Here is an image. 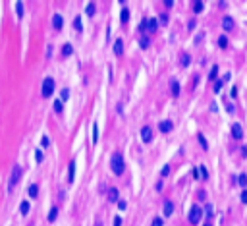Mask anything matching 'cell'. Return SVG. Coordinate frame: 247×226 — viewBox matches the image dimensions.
I'll return each instance as SVG.
<instances>
[{"mask_svg":"<svg viewBox=\"0 0 247 226\" xmlns=\"http://www.w3.org/2000/svg\"><path fill=\"white\" fill-rule=\"evenodd\" d=\"M72 52H73V47H72L70 43H66V44H64V49H62V56H70Z\"/></svg>","mask_w":247,"mask_h":226,"instance_id":"20","label":"cell"},{"mask_svg":"<svg viewBox=\"0 0 247 226\" xmlns=\"http://www.w3.org/2000/svg\"><path fill=\"white\" fill-rule=\"evenodd\" d=\"M193 10H195L197 14H199V12H203V2H201V0H197V2H195V6H193Z\"/></svg>","mask_w":247,"mask_h":226,"instance_id":"29","label":"cell"},{"mask_svg":"<svg viewBox=\"0 0 247 226\" xmlns=\"http://www.w3.org/2000/svg\"><path fill=\"white\" fill-rule=\"evenodd\" d=\"M56 214H58V209L52 207V209H50V213H48V220H50V222H52V220H56Z\"/></svg>","mask_w":247,"mask_h":226,"instance_id":"25","label":"cell"},{"mask_svg":"<svg viewBox=\"0 0 247 226\" xmlns=\"http://www.w3.org/2000/svg\"><path fill=\"white\" fill-rule=\"evenodd\" d=\"M207 214H209V217L212 214V207H210V205H207Z\"/></svg>","mask_w":247,"mask_h":226,"instance_id":"45","label":"cell"},{"mask_svg":"<svg viewBox=\"0 0 247 226\" xmlns=\"http://www.w3.org/2000/svg\"><path fill=\"white\" fill-rule=\"evenodd\" d=\"M241 201H243V203H247V189H243V191H241Z\"/></svg>","mask_w":247,"mask_h":226,"instance_id":"39","label":"cell"},{"mask_svg":"<svg viewBox=\"0 0 247 226\" xmlns=\"http://www.w3.org/2000/svg\"><path fill=\"white\" fill-rule=\"evenodd\" d=\"M118 209H120V211L126 209V201H118Z\"/></svg>","mask_w":247,"mask_h":226,"instance_id":"40","label":"cell"},{"mask_svg":"<svg viewBox=\"0 0 247 226\" xmlns=\"http://www.w3.org/2000/svg\"><path fill=\"white\" fill-rule=\"evenodd\" d=\"M108 201H118V189L116 187L108 189Z\"/></svg>","mask_w":247,"mask_h":226,"instance_id":"16","label":"cell"},{"mask_svg":"<svg viewBox=\"0 0 247 226\" xmlns=\"http://www.w3.org/2000/svg\"><path fill=\"white\" fill-rule=\"evenodd\" d=\"M239 184H241V186H245V184H247V176H245V174H241V176H239Z\"/></svg>","mask_w":247,"mask_h":226,"instance_id":"38","label":"cell"},{"mask_svg":"<svg viewBox=\"0 0 247 226\" xmlns=\"http://www.w3.org/2000/svg\"><path fill=\"white\" fill-rule=\"evenodd\" d=\"M120 19H122V23H128V21H129V10H128V8H124V10H122Z\"/></svg>","mask_w":247,"mask_h":226,"instance_id":"19","label":"cell"},{"mask_svg":"<svg viewBox=\"0 0 247 226\" xmlns=\"http://www.w3.org/2000/svg\"><path fill=\"white\" fill-rule=\"evenodd\" d=\"M27 193H29V197L35 199V197L39 195V186H37V184H31V186L27 187Z\"/></svg>","mask_w":247,"mask_h":226,"instance_id":"11","label":"cell"},{"mask_svg":"<svg viewBox=\"0 0 247 226\" xmlns=\"http://www.w3.org/2000/svg\"><path fill=\"white\" fill-rule=\"evenodd\" d=\"M19 178H21V166L16 164V166L12 168V176H10V184H8V187H10V189H14V186L19 182Z\"/></svg>","mask_w":247,"mask_h":226,"instance_id":"4","label":"cell"},{"mask_svg":"<svg viewBox=\"0 0 247 226\" xmlns=\"http://www.w3.org/2000/svg\"><path fill=\"white\" fill-rule=\"evenodd\" d=\"M110 168H112V172H114L116 176L124 174V168H126V164H124V157L120 153H114L112 155V159H110Z\"/></svg>","mask_w":247,"mask_h":226,"instance_id":"1","label":"cell"},{"mask_svg":"<svg viewBox=\"0 0 247 226\" xmlns=\"http://www.w3.org/2000/svg\"><path fill=\"white\" fill-rule=\"evenodd\" d=\"M41 93H43V97H50V95L54 93V80H52V77H47V80L43 81Z\"/></svg>","mask_w":247,"mask_h":226,"instance_id":"3","label":"cell"},{"mask_svg":"<svg viewBox=\"0 0 247 226\" xmlns=\"http://www.w3.org/2000/svg\"><path fill=\"white\" fill-rule=\"evenodd\" d=\"M218 47H220V49H226V47H228V39L224 37V35L218 39Z\"/></svg>","mask_w":247,"mask_h":226,"instance_id":"26","label":"cell"},{"mask_svg":"<svg viewBox=\"0 0 247 226\" xmlns=\"http://www.w3.org/2000/svg\"><path fill=\"white\" fill-rule=\"evenodd\" d=\"M98 141V126L97 124H93V143Z\"/></svg>","mask_w":247,"mask_h":226,"instance_id":"27","label":"cell"},{"mask_svg":"<svg viewBox=\"0 0 247 226\" xmlns=\"http://www.w3.org/2000/svg\"><path fill=\"white\" fill-rule=\"evenodd\" d=\"M179 64H182L184 68L189 66V54H187V52H182V54H179Z\"/></svg>","mask_w":247,"mask_h":226,"instance_id":"18","label":"cell"},{"mask_svg":"<svg viewBox=\"0 0 247 226\" xmlns=\"http://www.w3.org/2000/svg\"><path fill=\"white\" fill-rule=\"evenodd\" d=\"M54 110H56V112H62V110H64L62 100H56V103H54Z\"/></svg>","mask_w":247,"mask_h":226,"instance_id":"30","label":"cell"},{"mask_svg":"<svg viewBox=\"0 0 247 226\" xmlns=\"http://www.w3.org/2000/svg\"><path fill=\"white\" fill-rule=\"evenodd\" d=\"M164 6H168V8H172V6H174V2H172V0H164Z\"/></svg>","mask_w":247,"mask_h":226,"instance_id":"44","label":"cell"},{"mask_svg":"<svg viewBox=\"0 0 247 226\" xmlns=\"http://www.w3.org/2000/svg\"><path fill=\"white\" fill-rule=\"evenodd\" d=\"M35 159H37V162H43V153H41V151L35 153Z\"/></svg>","mask_w":247,"mask_h":226,"instance_id":"37","label":"cell"},{"mask_svg":"<svg viewBox=\"0 0 247 226\" xmlns=\"http://www.w3.org/2000/svg\"><path fill=\"white\" fill-rule=\"evenodd\" d=\"M114 226H122V218H120V217L114 218Z\"/></svg>","mask_w":247,"mask_h":226,"instance_id":"43","label":"cell"},{"mask_svg":"<svg viewBox=\"0 0 247 226\" xmlns=\"http://www.w3.org/2000/svg\"><path fill=\"white\" fill-rule=\"evenodd\" d=\"M16 8H18V18H23V2H16Z\"/></svg>","mask_w":247,"mask_h":226,"instance_id":"23","label":"cell"},{"mask_svg":"<svg viewBox=\"0 0 247 226\" xmlns=\"http://www.w3.org/2000/svg\"><path fill=\"white\" fill-rule=\"evenodd\" d=\"M222 29L224 31H232L234 29V19L232 18H224L222 19Z\"/></svg>","mask_w":247,"mask_h":226,"instance_id":"10","label":"cell"},{"mask_svg":"<svg viewBox=\"0 0 247 226\" xmlns=\"http://www.w3.org/2000/svg\"><path fill=\"white\" fill-rule=\"evenodd\" d=\"M73 27H75L77 31H79V33L83 31V25H81V18H79V16H77V18L73 19Z\"/></svg>","mask_w":247,"mask_h":226,"instance_id":"22","label":"cell"},{"mask_svg":"<svg viewBox=\"0 0 247 226\" xmlns=\"http://www.w3.org/2000/svg\"><path fill=\"white\" fill-rule=\"evenodd\" d=\"M68 95H70V91H68V89H64V91H62V100L68 99Z\"/></svg>","mask_w":247,"mask_h":226,"instance_id":"41","label":"cell"},{"mask_svg":"<svg viewBox=\"0 0 247 226\" xmlns=\"http://www.w3.org/2000/svg\"><path fill=\"white\" fill-rule=\"evenodd\" d=\"M199 172H201V178H209V174H207V168H205V166H201V168H199Z\"/></svg>","mask_w":247,"mask_h":226,"instance_id":"36","label":"cell"},{"mask_svg":"<svg viewBox=\"0 0 247 226\" xmlns=\"http://www.w3.org/2000/svg\"><path fill=\"white\" fill-rule=\"evenodd\" d=\"M222 83H224V80H216V83H214V93H218L220 89H222Z\"/></svg>","mask_w":247,"mask_h":226,"instance_id":"31","label":"cell"},{"mask_svg":"<svg viewBox=\"0 0 247 226\" xmlns=\"http://www.w3.org/2000/svg\"><path fill=\"white\" fill-rule=\"evenodd\" d=\"M41 145H43V147H48V145H50V139L47 137V135H43V139H41Z\"/></svg>","mask_w":247,"mask_h":226,"instance_id":"32","label":"cell"},{"mask_svg":"<svg viewBox=\"0 0 247 226\" xmlns=\"http://www.w3.org/2000/svg\"><path fill=\"white\" fill-rule=\"evenodd\" d=\"M232 135H234V139H241L243 137V130H241L239 124H234L232 126Z\"/></svg>","mask_w":247,"mask_h":226,"instance_id":"7","label":"cell"},{"mask_svg":"<svg viewBox=\"0 0 247 226\" xmlns=\"http://www.w3.org/2000/svg\"><path fill=\"white\" fill-rule=\"evenodd\" d=\"M170 89H172V95H174V97H178V95H179V83H178L176 80H172V81H170Z\"/></svg>","mask_w":247,"mask_h":226,"instance_id":"15","label":"cell"},{"mask_svg":"<svg viewBox=\"0 0 247 226\" xmlns=\"http://www.w3.org/2000/svg\"><path fill=\"white\" fill-rule=\"evenodd\" d=\"M156 27H159V21H156V19H153V18L143 19V21H141V25H139V29H141V31H145V29H147L149 33H154V31H156Z\"/></svg>","mask_w":247,"mask_h":226,"instance_id":"2","label":"cell"},{"mask_svg":"<svg viewBox=\"0 0 247 226\" xmlns=\"http://www.w3.org/2000/svg\"><path fill=\"white\" fill-rule=\"evenodd\" d=\"M201 217H203V211H201V207L193 205L191 211H189V222H191V224H199V222H201Z\"/></svg>","mask_w":247,"mask_h":226,"instance_id":"5","label":"cell"},{"mask_svg":"<svg viewBox=\"0 0 247 226\" xmlns=\"http://www.w3.org/2000/svg\"><path fill=\"white\" fill-rule=\"evenodd\" d=\"M199 141H201V147H203V149L207 151V149H209V143H207V139H205V135H203V133H199Z\"/></svg>","mask_w":247,"mask_h":226,"instance_id":"24","label":"cell"},{"mask_svg":"<svg viewBox=\"0 0 247 226\" xmlns=\"http://www.w3.org/2000/svg\"><path fill=\"white\" fill-rule=\"evenodd\" d=\"M159 19H160V23H162V25H166V23H168V18H166V16H160Z\"/></svg>","mask_w":247,"mask_h":226,"instance_id":"42","label":"cell"},{"mask_svg":"<svg viewBox=\"0 0 247 226\" xmlns=\"http://www.w3.org/2000/svg\"><path fill=\"white\" fill-rule=\"evenodd\" d=\"M62 25H64L62 16H60V14H54V16H52V27H54V29H62Z\"/></svg>","mask_w":247,"mask_h":226,"instance_id":"8","label":"cell"},{"mask_svg":"<svg viewBox=\"0 0 247 226\" xmlns=\"http://www.w3.org/2000/svg\"><path fill=\"white\" fill-rule=\"evenodd\" d=\"M141 139H143L145 143H149V141L153 139V130H151L149 126H145V128H141Z\"/></svg>","mask_w":247,"mask_h":226,"instance_id":"6","label":"cell"},{"mask_svg":"<svg viewBox=\"0 0 247 226\" xmlns=\"http://www.w3.org/2000/svg\"><path fill=\"white\" fill-rule=\"evenodd\" d=\"M172 128H174V124H172L170 120H164V122H160V124H159V130H160V131H164V133L172 131Z\"/></svg>","mask_w":247,"mask_h":226,"instance_id":"9","label":"cell"},{"mask_svg":"<svg viewBox=\"0 0 247 226\" xmlns=\"http://www.w3.org/2000/svg\"><path fill=\"white\" fill-rule=\"evenodd\" d=\"M114 52H116L118 56L124 52V41H122V39H116V43H114Z\"/></svg>","mask_w":247,"mask_h":226,"instance_id":"12","label":"cell"},{"mask_svg":"<svg viewBox=\"0 0 247 226\" xmlns=\"http://www.w3.org/2000/svg\"><path fill=\"white\" fill-rule=\"evenodd\" d=\"M216 74H218V66H212V70H210V80H214Z\"/></svg>","mask_w":247,"mask_h":226,"instance_id":"33","label":"cell"},{"mask_svg":"<svg viewBox=\"0 0 247 226\" xmlns=\"http://www.w3.org/2000/svg\"><path fill=\"white\" fill-rule=\"evenodd\" d=\"M139 44H141V49H147V47H149V39L143 35V37L139 39Z\"/></svg>","mask_w":247,"mask_h":226,"instance_id":"28","label":"cell"},{"mask_svg":"<svg viewBox=\"0 0 247 226\" xmlns=\"http://www.w3.org/2000/svg\"><path fill=\"white\" fill-rule=\"evenodd\" d=\"M203 226H212V224H210V220H209V222H205V224H203Z\"/></svg>","mask_w":247,"mask_h":226,"instance_id":"46","label":"cell"},{"mask_svg":"<svg viewBox=\"0 0 247 226\" xmlns=\"http://www.w3.org/2000/svg\"><path fill=\"white\" fill-rule=\"evenodd\" d=\"M29 209H31V205H29L27 201H21V203H19V213L23 214V217H25V214L29 213Z\"/></svg>","mask_w":247,"mask_h":226,"instance_id":"14","label":"cell"},{"mask_svg":"<svg viewBox=\"0 0 247 226\" xmlns=\"http://www.w3.org/2000/svg\"><path fill=\"white\" fill-rule=\"evenodd\" d=\"M73 178H75V162L72 161V162H70V174H68V182H70V184L73 182Z\"/></svg>","mask_w":247,"mask_h":226,"instance_id":"17","label":"cell"},{"mask_svg":"<svg viewBox=\"0 0 247 226\" xmlns=\"http://www.w3.org/2000/svg\"><path fill=\"white\" fill-rule=\"evenodd\" d=\"M151 226H162V218H160V217H156V218L153 220V224H151Z\"/></svg>","mask_w":247,"mask_h":226,"instance_id":"35","label":"cell"},{"mask_svg":"<svg viewBox=\"0 0 247 226\" xmlns=\"http://www.w3.org/2000/svg\"><path fill=\"white\" fill-rule=\"evenodd\" d=\"M172 213H174V203L172 201H166L164 203V214H166V217H170Z\"/></svg>","mask_w":247,"mask_h":226,"instance_id":"13","label":"cell"},{"mask_svg":"<svg viewBox=\"0 0 247 226\" xmlns=\"http://www.w3.org/2000/svg\"><path fill=\"white\" fill-rule=\"evenodd\" d=\"M95 12H97L95 4H93V2H89V4H87V8H85V14H87V16H95Z\"/></svg>","mask_w":247,"mask_h":226,"instance_id":"21","label":"cell"},{"mask_svg":"<svg viewBox=\"0 0 247 226\" xmlns=\"http://www.w3.org/2000/svg\"><path fill=\"white\" fill-rule=\"evenodd\" d=\"M168 172H170V164H164V166H162V172H160V174H162V176H168Z\"/></svg>","mask_w":247,"mask_h":226,"instance_id":"34","label":"cell"}]
</instances>
